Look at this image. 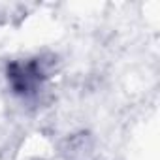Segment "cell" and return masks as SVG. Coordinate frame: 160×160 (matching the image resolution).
Segmentation results:
<instances>
[{
	"label": "cell",
	"instance_id": "6da1fadb",
	"mask_svg": "<svg viewBox=\"0 0 160 160\" xmlns=\"http://www.w3.org/2000/svg\"><path fill=\"white\" fill-rule=\"evenodd\" d=\"M47 77V68L40 58L15 60L8 66V81L15 94L23 98L36 96L42 92Z\"/></svg>",
	"mask_w": 160,
	"mask_h": 160
}]
</instances>
